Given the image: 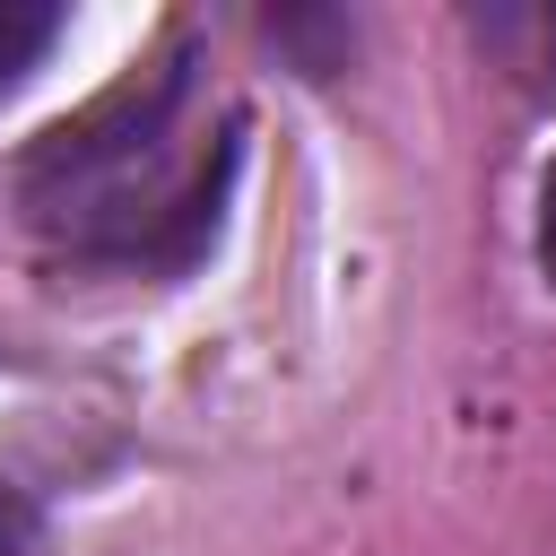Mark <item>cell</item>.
I'll list each match as a JSON object with an SVG mask.
<instances>
[{"label":"cell","instance_id":"1","mask_svg":"<svg viewBox=\"0 0 556 556\" xmlns=\"http://www.w3.org/2000/svg\"><path fill=\"white\" fill-rule=\"evenodd\" d=\"M243 165V113L200 122V43L165 35L87 113L17 156V217L87 269L174 278L217 243Z\"/></svg>","mask_w":556,"mask_h":556},{"label":"cell","instance_id":"2","mask_svg":"<svg viewBox=\"0 0 556 556\" xmlns=\"http://www.w3.org/2000/svg\"><path fill=\"white\" fill-rule=\"evenodd\" d=\"M261 35H269L278 52H295L304 78H330V70H348V52H356V17H348V9H278V17H261Z\"/></svg>","mask_w":556,"mask_h":556},{"label":"cell","instance_id":"3","mask_svg":"<svg viewBox=\"0 0 556 556\" xmlns=\"http://www.w3.org/2000/svg\"><path fill=\"white\" fill-rule=\"evenodd\" d=\"M61 35H70V9H52V0H0V96H17Z\"/></svg>","mask_w":556,"mask_h":556},{"label":"cell","instance_id":"4","mask_svg":"<svg viewBox=\"0 0 556 556\" xmlns=\"http://www.w3.org/2000/svg\"><path fill=\"white\" fill-rule=\"evenodd\" d=\"M0 556H43V504L0 478Z\"/></svg>","mask_w":556,"mask_h":556},{"label":"cell","instance_id":"5","mask_svg":"<svg viewBox=\"0 0 556 556\" xmlns=\"http://www.w3.org/2000/svg\"><path fill=\"white\" fill-rule=\"evenodd\" d=\"M539 269H547V287H556V165L539 174Z\"/></svg>","mask_w":556,"mask_h":556}]
</instances>
